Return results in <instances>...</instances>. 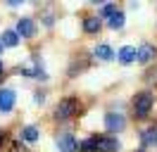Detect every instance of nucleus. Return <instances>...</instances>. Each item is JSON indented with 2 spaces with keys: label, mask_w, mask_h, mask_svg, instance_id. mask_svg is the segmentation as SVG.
<instances>
[{
  "label": "nucleus",
  "mask_w": 157,
  "mask_h": 152,
  "mask_svg": "<svg viewBox=\"0 0 157 152\" xmlns=\"http://www.w3.org/2000/svg\"><path fill=\"white\" fill-rule=\"evenodd\" d=\"M14 100H17V95L12 88H2L0 90V109L2 112H10L12 107H14Z\"/></svg>",
  "instance_id": "obj_7"
},
{
  "label": "nucleus",
  "mask_w": 157,
  "mask_h": 152,
  "mask_svg": "<svg viewBox=\"0 0 157 152\" xmlns=\"http://www.w3.org/2000/svg\"><path fill=\"white\" fill-rule=\"evenodd\" d=\"M74 112H76V100H74V97H67V100H62V102L57 104V109H55V119L64 121V119H69Z\"/></svg>",
  "instance_id": "obj_3"
},
{
  "label": "nucleus",
  "mask_w": 157,
  "mask_h": 152,
  "mask_svg": "<svg viewBox=\"0 0 157 152\" xmlns=\"http://www.w3.org/2000/svg\"><path fill=\"white\" fill-rule=\"evenodd\" d=\"M95 57L102 59V62H109V59L114 57V50H112L109 45H98V48H95Z\"/></svg>",
  "instance_id": "obj_13"
},
{
  "label": "nucleus",
  "mask_w": 157,
  "mask_h": 152,
  "mask_svg": "<svg viewBox=\"0 0 157 152\" xmlns=\"http://www.w3.org/2000/svg\"><path fill=\"white\" fill-rule=\"evenodd\" d=\"M140 140H143V147L157 145V128H145V131L140 133Z\"/></svg>",
  "instance_id": "obj_11"
},
{
  "label": "nucleus",
  "mask_w": 157,
  "mask_h": 152,
  "mask_svg": "<svg viewBox=\"0 0 157 152\" xmlns=\"http://www.w3.org/2000/svg\"><path fill=\"white\" fill-rule=\"evenodd\" d=\"M2 48H5V45H2V40H0V55H2Z\"/></svg>",
  "instance_id": "obj_19"
},
{
  "label": "nucleus",
  "mask_w": 157,
  "mask_h": 152,
  "mask_svg": "<svg viewBox=\"0 0 157 152\" xmlns=\"http://www.w3.org/2000/svg\"><path fill=\"white\" fill-rule=\"evenodd\" d=\"M98 150V138H88V140L78 142V152H93Z\"/></svg>",
  "instance_id": "obj_15"
},
{
  "label": "nucleus",
  "mask_w": 157,
  "mask_h": 152,
  "mask_svg": "<svg viewBox=\"0 0 157 152\" xmlns=\"http://www.w3.org/2000/svg\"><path fill=\"white\" fill-rule=\"evenodd\" d=\"M105 128H107L109 133L124 131V128H126V119H124V114H119V112H107V114H105Z\"/></svg>",
  "instance_id": "obj_2"
},
{
  "label": "nucleus",
  "mask_w": 157,
  "mask_h": 152,
  "mask_svg": "<svg viewBox=\"0 0 157 152\" xmlns=\"http://www.w3.org/2000/svg\"><path fill=\"white\" fill-rule=\"evenodd\" d=\"M0 74H2V62H0Z\"/></svg>",
  "instance_id": "obj_20"
},
{
  "label": "nucleus",
  "mask_w": 157,
  "mask_h": 152,
  "mask_svg": "<svg viewBox=\"0 0 157 152\" xmlns=\"http://www.w3.org/2000/svg\"><path fill=\"white\" fill-rule=\"evenodd\" d=\"M33 100H36V102H38V104H43V102H45V95H43V93H40V90H38V93L33 95Z\"/></svg>",
  "instance_id": "obj_18"
},
{
  "label": "nucleus",
  "mask_w": 157,
  "mask_h": 152,
  "mask_svg": "<svg viewBox=\"0 0 157 152\" xmlns=\"http://www.w3.org/2000/svg\"><path fill=\"white\" fill-rule=\"evenodd\" d=\"M21 135H24V140L36 142V140H38V128H36V126H26V128L21 131Z\"/></svg>",
  "instance_id": "obj_16"
},
{
  "label": "nucleus",
  "mask_w": 157,
  "mask_h": 152,
  "mask_svg": "<svg viewBox=\"0 0 157 152\" xmlns=\"http://www.w3.org/2000/svg\"><path fill=\"white\" fill-rule=\"evenodd\" d=\"M100 28H102L100 17H86L83 19V31H86V33H98Z\"/></svg>",
  "instance_id": "obj_10"
},
{
  "label": "nucleus",
  "mask_w": 157,
  "mask_h": 152,
  "mask_svg": "<svg viewBox=\"0 0 157 152\" xmlns=\"http://www.w3.org/2000/svg\"><path fill=\"white\" fill-rule=\"evenodd\" d=\"M136 55H138V50L136 48H131V45H124L121 48V50H119V62H121V64H131V62H133V59H136Z\"/></svg>",
  "instance_id": "obj_9"
},
{
  "label": "nucleus",
  "mask_w": 157,
  "mask_h": 152,
  "mask_svg": "<svg viewBox=\"0 0 157 152\" xmlns=\"http://www.w3.org/2000/svg\"><path fill=\"white\" fill-rule=\"evenodd\" d=\"M17 33H19L21 38H31V36H36V24H33V19L21 17L19 21H17Z\"/></svg>",
  "instance_id": "obj_4"
},
{
  "label": "nucleus",
  "mask_w": 157,
  "mask_h": 152,
  "mask_svg": "<svg viewBox=\"0 0 157 152\" xmlns=\"http://www.w3.org/2000/svg\"><path fill=\"white\" fill-rule=\"evenodd\" d=\"M152 57H155V45H150V43H143V45L138 48L136 62H140V64H147Z\"/></svg>",
  "instance_id": "obj_8"
},
{
  "label": "nucleus",
  "mask_w": 157,
  "mask_h": 152,
  "mask_svg": "<svg viewBox=\"0 0 157 152\" xmlns=\"http://www.w3.org/2000/svg\"><path fill=\"white\" fill-rule=\"evenodd\" d=\"M107 24H109V28H114V31L121 28L124 26V12H114V14L107 19Z\"/></svg>",
  "instance_id": "obj_14"
},
{
  "label": "nucleus",
  "mask_w": 157,
  "mask_h": 152,
  "mask_svg": "<svg viewBox=\"0 0 157 152\" xmlns=\"http://www.w3.org/2000/svg\"><path fill=\"white\" fill-rule=\"evenodd\" d=\"M152 102H155V97H152V93H150V90H143V93H138L136 97H133V109H136V116H138V119L147 116V112H150Z\"/></svg>",
  "instance_id": "obj_1"
},
{
  "label": "nucleus",
  "mask_w": 157,
  "mask_h": 152,
  "mask_svg": "<svg viewBox=\"0 0 157 152\" xmlns=\"http://www.w3.org/2000/svg\"><path fill=\"white\" fill-rule=\"evenodd\" d=\"M57 147H59V152H78V142L74 140L71 133H62L57 138Z\"/></svg>",
  "instance_id": "obj_5"
},
{
  "label": "nucleus",
  "mask_w": 157,
  "mask_h": 152,
  "mask_svg": "<svg viewBox=\"0 0 157 152\" xmlns=\"http://www.w3.org/2000/svg\"><path fill=\"white\" fill-rule=\"evenodd\" d=\"M98 150L100 152H119L121 142L117 138H112V135H102V138H98Z\"/></svg>",
  "instance_id": "obj_6"
},
{
  "label": "nucleus",
  "mask_w": 157,
  "mask_h": 152,
  "mask_svg": "<svg viewBox=\"0 0 157 152\" xmlns=\"http://www.w3.org/2000/svg\"><path fill=\"white\" fill-rule=\"evenodd\" d=\"M114 12H117V7L112 2H107V5H102V10H100V17H112Z\"/></svg>",
  "instance_id": "obj_17"
},
{
  "label": "nucleus",
  "mask_w": 157,
  "mask_h": 152,
  "mask_svg": "<svg viewBox=\"0 0 157 152\" xmlns=\"http://www.w3.org/2000/svg\"><path fill=\"white\" fill-rule=\"evenodd\" d=\"M0 40H2L5 48H14L17 43H19V33H17V31H2Z\"/></svg>",
  "instance_id": "obj_12"
}]
</instances>
